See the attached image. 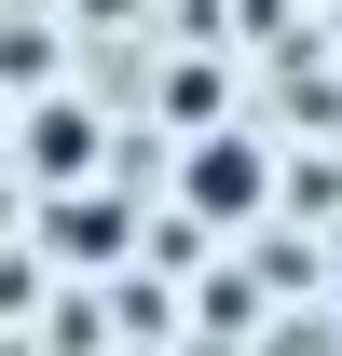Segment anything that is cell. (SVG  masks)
Returning <instances> with one entry per match:
<instances>
[{
	"instance_id": "6da1fadb",
	"label": "cell",
	"mask_w": 342,
	"mask_h": 356,
	"mask_svg": "<svg viewBox=\"0 0 342 356\" xmlns=\"http://www.w3.org/2000/svg\"><path fill=\"white\" fill-rule=\"evenodd\" d=\"M178 192H192L206 220H260V151L206 124V137H192V165H178Z\"/></svg>"
},
{
	"instance_id": "7a4b0ae2",
	"label": "cell",
	"mask_w": 342,
	"mask_h": 356,
	"mask_svg": "<svg viewBox=\"0 0 342 356\" xmlns=\"http://www.w3.org/2000/svg\"><path fill=\"white\" fill-rule=\"evenodd\" d=\"M28 165H42V178L96 165V110H42V124H28Z\"/></svg>"
},
{
	"instance_id": "3957f363",
	"label": "cell",
	"mask_w": 342,
	"mask_h": 356,
	"mask_svg": "<svg viewBox=\"0 0 342 356\" xmlns=\"http://www.w3.org/2000/svg\"><path fill=\"white\" fill-rule=\"evenodd\" d=\"M0 233H14V192H0Z\"/></svg>"
}]
</instances>
